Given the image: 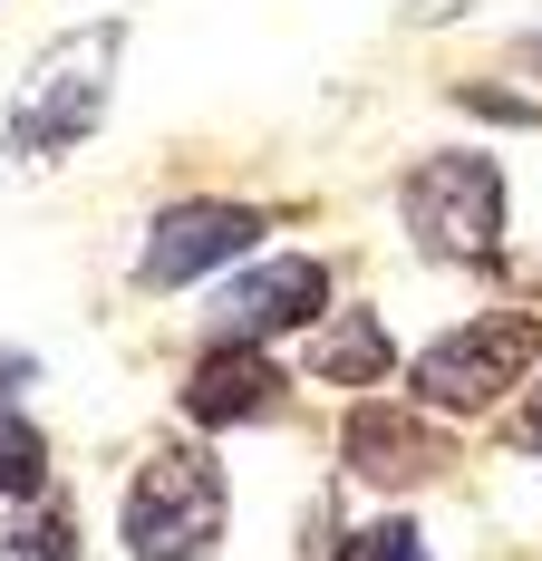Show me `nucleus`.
Returning a JSON list of instances; mask_svg holds the SVG:
<instances>
[{"mask_svg":"<svg viewBox=\"0 0 542 561\" xmlns=\"http://www.w3.org/2000/svg\"><path fill=\"white\" fill-rule=\"evenodd\" d=\"M369 561H427V533L407 513H387V523H369Z\"/></svg>","mask_w":542,"mask_h":561,"instance_id":"ddd939ff","label":"nucleus"},{"mask_svg":"<svg viewBox=\"0 0 542 561\" xmlns=\"http://www.w3.org/2000/svg\"><path fill=\"white\" fill-rule=\"evenodd\" d=\"M320 320H329V262L320 252H262L223 280L204 330H214V348H271V339L320 330Z\"/></svg>","mask_w":542,"mask_h":561,"instance_id":"423d86ee","label":"nucleus"},{"mask_svg":"<svg viewBox=\"0 0 542 561\" xmlns=\"http://www.w3.org/2000/svg\"><path fill=\"white\" fill-rule=\"evenodd\" d=\"M455 107L504 116V126H542V107H533V98H513V88H485V78H475V88H455Z\"/></svg>","mask_w":542,"mask_h":561,"instance_id":"f8f14e48","label":"nucleus"},{"mask_svg":"<svg viewBox=\"0 0 542 561\" xmlns=\"http://www.w3.org/2000/svg\"><path fill=\"white\" fill-rule=\"evenodd\" d=\"M0 494L10 504H30V494H49V436L0 397Z\"/></svg>","mask_w":542,"mask_h":561,"instance_id":"9b49d317","label":"nucleus"},{"mask_svg":"<svg viewBox=\"0 0 542 561\" xmlns=\"http://www.w3.org/2000/svg\"><path fill=\"white\" fill-rule=\"evenodd\" d=\"M223 523H233V484H223V455H204L194 436L156 446L116 504V533L136 561H204L223 542Z\"/></svg>","mask_w":542,"mask_h":561,"instance_id":"f03ea898","label":"nucleus"},{"mask_svg":"<svg viewBox=\"0 0 542 561\" xmlns=\"http://www.w3.org/2000/svg\"><path fill=\"white\" fill-rule=\"evenodd\" d=\"M262 232H271L262 204L184 194V204H165L156 224H146V242H136V290H184V280L242 272V262H262Z\"/></svg>","mask_w":542,"mask_h":561,"instance_id":"39448f33","label":"nucleus"},{"mask_svg":"<svg viewBox=\"0 0 542 561\" xmlns=\"http://www.w3.org/2000/svg\"><path fill=\"white\" fill-rule=\"evenodd\" d=\"M30 378H39V358H30V348H0V397H20Z\"/></svg>","mask_w":542,"mask_h":561,"instance_id":"4468645a","label":"nucleus"},{"mask_svg":"<svg viewBox=\"0 0 542 561\" xmlns=\"http://www.w3.org/2000/svg\"><path fill=\"white\" fill-rule=\"evenodd\" d=\"M339 465L359 474V484H379V494H427L436 474L455 465V446H445V426H436L427 407L407 397H359L349 416H339Z\"/></svg>","mask_w":542,"mask_h":561,"instance_id":"0eeeda50","label":"nucleus"},{"mask_svg":"<svg viewBox=\"0 0 542 561\" xmlns=\"http://www.w3.org/2000/svg\"><path fill=\"white\" fill-rule=\"evenodd\" d=\"M291 407V378L271 368V348H204V368L184 378L194 426H271Z\"/></svg>","mask_w":542,"mask_h":561,"instance_id":"6e6552de","label":"nucleus"},{"mask_svg":"<svg viewBox=\"0 0 542 561\" xmlns=\"http://www.w3.org/2000/svg\"><path fill=\"white\" fill-rule=\"evenodd\" d=\"M0 561H78V513L58 504V494H30L0 523Z\"/></svg>","mask_w":542,"mask_h":561,"instance_id":"9d476101","label":"nucleus"},{"mask_svg":"<svg viewBox=\"0 0 542 561\" xmlns=\"http://www.w3.org/2000/svg\"><path fill=\"white\" fill-rule=\"evenodd\" d=\"M513 68H523V78H542V30H523V39H513Z\"/></svg>","mask_w":542,"mask_h":561,"instance_id":"2eb2a0df","label":"nucleus"},{"mask_svg":"<svg viewBox=\"0 0 542 561\" xmlns=\"http://www.w3.org/2000/svg\"><path fill=\"white\" fill-rule=\"evenodd\" d=\"M397 214H407V242L427 252V262H455V272H475L504 252V165H494L485 146H436L417 165L397 174Z\"/></svg>","mask_w":542,"mask_h":561,"instance_id":"7ed1b4c3","label":"nucleus"},{"mask_svg":"<svg viewBox=\"0 0 542 561\" xmlns=\"http://www.w3.org/2000/svg\"><path fill=\"white\" fill-rule=\"evenodd\" d=\"M523 446L542 455V378H533V416H523Z\"/></svg>","mask_w":542,"mask_h":561,"instance_id":"dca6fc26","label":"nucleus"},{"mask_svg":"<svg viewBox=\"0 0 542 561\" xmlns=\"http://www.w3.org/2000/svg\"><path fill=\"white\" fill-rule=\"evenodd\" d=\"M116 58H126V20H88V30H58L49 49L30 58V78L10 88L0 146H10L20 165H58V156H78V146L108 126Z\"/></svg>","mask_w":542,"mask_h":561,"instance_id":"f257e3e1","label":"nucleus"},{"mask_svg":"<svg viewBox=\"0 0 542 561\" xmlns=\"http://www.w3.org/2000/svg\"><path fill=\"white\" fill-rule=\"evenodd\" d=\"M329 561H369V533H349V542H329Z\"/></svg>","mask_w":542,"mask_h":561,"instance_id":"f3484780","label":"nucleus"},{"mask_svg":"<svg viewBox=\"0 0 542 561\" xmlns=\"http://www.w3.org/2000/svg\"><path fill=\"white\" fill-rule=\"evenodd\" d=\"M523 378H542V320L533 310H475V320H455L445 339H427L407 358V397L427 416H485Z\"/></svg>","mask_w":542,"mask_h":561,"instance_id":"20e7f679","label":"nucleus"},{"mask_svg":"<svg viewBox=\"0 0 542 561\" xmlns=\"http://www.w3.org/2000/svg\"><path fill=\"white\" fill-rule=\"evenodd\" d=\"M310 378H329V388H379V378H397L387 320L369 300H339L320 330H310Z\"/></svg>","mask_w":542,"mask_h":561,"instance_id":"1a4fd4ad","label":"nucleus"}]
</instances>
